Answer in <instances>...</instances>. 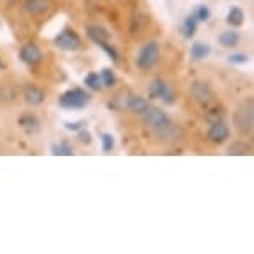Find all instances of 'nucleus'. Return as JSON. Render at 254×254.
I'll return each instance as SVG.
<instances>
[{
	"instance_id": "obj_4",
	"label": "nucleus",
	"mask_w": 254,
	"mask_h": 254,
	"mask_svg": "<svg viewBox=\"0 0 254 254\" xmlns=\"http://www.w3.org/2000/svg\"><path fill=\"white\" fill-rule=\"evenodd\" d=\"M90 103V95L81 88H71L59 98V105L65 110H81Z\"/></svg>"
},
{
	"instance_id": "obj_26",
	"label": "nucleus",
	"mask_w": 254,
	"mask_h": 254,
	"mask_svg": "<svg viewBox=\"0 0 254 254\" xmlns=\"http://www.w3.org/2000/svg\"><path fill=\"white\" fill-rule=\"evenodd\" d=\"M229 62H231V64H236V65H244L248 62V55H244V54L229 55Z\"/></svg>"
},
{
	"instance_id": "obj_13",
	"label": "nucleus",
	"mask_w": 254,
	"mask_h": 254,
	"mask_svg": "<svg viewBox=\"0 0 254 254\" xmlns=\"http://www.w3.org/2000/svg\"><path fill=\"white\" fill-rule=\"evenodd\" d=\"M127 107L130 108L133 113L143 115L148 108H150V103H148V100L143 98V97H131L130 100H128Z\"/></svg>"
},
{
	"instance_id": "obj_23",
	"label": "nucleus",
	"mask_w": 254,
	"mask_h": 254,
	"mask_svg": "<svg viewBox=\"0 0 254 254\" xmlns=\"http://www.w3.org/2000/svg\"><path fill=\"white\" fill-rule=\"evenodd\" d=\"M246 150H248V146L244 145L243 141H238V143H233V145L228 148L226 155H233V156L244 155V153H246Z\"/></svg>"
},
{
	"instance_id": "obj_6",
	"label": "nucleus",
	"mask_w": 254,
	"mask_h": 254,
	"mask_svg": "<svg viewBox=\"0 0 254 254\" xmlns=\"http://www.w3.org/2000/svg\"><path fill=\"white\" fill-rule=\"evenodd\" d=\"M150 97L153 98H160L168 105H173L175 103V93L173 90L168 87V83L165 80H153L150 83Z\"/></svg>"
},
{
	"instance_id": "obj_11",
	"label": "nucleus",
	"mask_w": 254,
	"mask_h": 254,
	"mask_svg": "<svg viewBox=\"0 0 254 254\" xmlns=\"http://www.w3.org/2000/svg\"><path fill=\"white\" fill-rule=\"evenodd\" d=\"M87 35L90 40H93L95 44H102V42H108L110 40V32L107 28L100 27V25H90L87 27Z\"/></svg>"
},
{
	"instance_id": "obj_24",
	"label": "nucleus",
	"mask_w": 254,
	"mask_h": 254,
	"mask_svg": "<svg viewBox=\"0 0 254 254\" xmlns=\"http://www.w3.org/2000/svg\"><path fill=\"white\" fill-rule=\"evenodd\" d=\"M98 45L102 47V50H103L105 54H107L113 62H118V52L115 50V47H113V45H110L108 42H102V44H98Z\"/></svg>"
},
{
	"instance_id": "obj_5",
	"label": "nucleus",
	"mask_w": 254,
	"mask_h": 254,
	"mask_svg": "<svg viewBox=\"0 0 254 254\" xmlns=\"http://www.w3.org/2000/svg\"><path fill=\"white\" fill-rule=\"evenodd\" d=\"M55 45L65 52H75L80 49L81 40L71 28H65L55 37Z\"/></svg>"
},
{
	"instance_id": "obj_21",
	"label": "nucleus",
	"mask_w": 254,
	"mask_h": 254,
	"mask_svg": "<svg viewBox=\"0 0 254 254\" xmlns=\"http://www.w3.org/2000/svg\"><path fill=\"white\" fill-rule=\"evenodd\" d=\"M100 78H102L103 87H108V88L113 87L115 81H117V76H115L113 70H110V68H103L102 70V75H100Z\"/></svg>"
},
{
	"instance_id": "obj_8",
	"label": "nucleus",
	"mask_w": 254,
	"mask_h": 254,
	"mask_svg": "<svg viewBox=\"0 0 254 254\" xmlns=\"http://www.w3.org/2000/svg\"><path fill=\"white\" fill-rule=\"evenodd\" d=\"M229 138V128L224 125L223 122H216L211 125V128L208 130V140L216 143V145H221Z\"/></svg>"
},
{
	"instance_id": "obj_2",
	"label": "nucleus",
	"mask_w": 254,
	"mask_h": 254,
	"mask_svg": "<svg viewBox=\"0 0 254 254\" xmlns=\"http://www.w3.org/2000/svg\"><path fill=\"white\" fill-rule=\"evenodd\" d=\"M233 123H234V128L246 135L253 130V123H254V105H253V100L249 98L246 102H243L239 107L236 108V112L233 115Z\"/></svg>"
},
{
	"instance_id": "obj_30",
	"label": "nucleus",
	"mask_w": 254,
	"mask_h": 254,
	"mask_svg": "<svg viewBox=\"0 0 254 254\" xmlns=\"http://www.w3.org/2000/svg\"><path fill=\"white\" fill-rule=\"evenodd\" d=\"M3 68V64H2V60H0V70H2Z\"/></svg>"
},
{
	"instance_id": "obj_29",
	"label": "nucleus",
	"mask_w": 254,
	"mask_h": 254,
	"mask_svg": "<svg viewBox=\"0 0 254 254\" xmlns=\"http://www.w3.org/2000/svg\"><path fill=\"white\" fill-rule=\"evenodd\" d=\"M78 140L81 143H85V145H90V143H92V135H90L88 130L81 128V130H78Z\"/></svg>"
},
{
	"instance_id": "obj_9",
	"label": "nucleus",
	"mask_w": 254,
	"mask_h": 254,
	"mask_svg": "<svg viewBox=\"0 0 254 254\" xmlns=\"http://www.w3.org/2000/svg\"><path fill=\"white\" fill-rule=\"evenodd\" d=\"M191 95H193L199 103H204V105L213 100V90H211L209 85L204 83V81H194V83L191 85Z\"/></svg>"
},
{
	"instance_id": "obj_18",
	"label": "nucleus",
	"mask_w": 254,
	"mask_h": 254,
	"mask_svg": "<svg viewBox=\"0 0 254 254\" xmlns=\"http://www.w3.org/2000/svg\"><path fill=\"white\" fill-rule=\"evenodd\" d=\"M228 23L233 27H241L244 23V12L239 7H233L228 13Z\"/></svg>"
},
{
	"instance_id": "obj_28",
	"label": "nucleus",
	"mask_w": 254,
	"mask_h": 254,
	"mask_svg": "<svg viewBox=\"0 0 254 254\" xmlns=\"http://www.w3.org/2000/svg\"><path fill=\"white\" fill-rule=\"evenodd\" d=\"M208 120L211 123L223 122V112L221 110H211V112L208 113Z\"/></svg>"
},
{
	"instance_id": "obj_12",
	"label": "nucleus",
	"mask_w": 254,
	"mask_h": 254,
	"mask_svg": "<svg viewBox=\"0 0 254 254\" xmlns=\"http://www.w3.org/2000/svg\"><path fill=\"white\" fill-rule=\"evenodd\" d=\"M209 54H211V47L206 44V42H194V44L191 45L190 55H191V59L196 62L206 59Z\"/></svg>"
},
{
	"instance_id": "obj_17",
	"label": "nucleus",
	"mask_w": 254,
	"mask_h": 254,
	"mask_svg": "<svg viewBox=\"0 0 254 254\" xmlns=\"http://www.w3.org/2000/svg\"><path fill=\"white\" fill-rule=\"evenodd\" d=\"M49 0H28L27 3V10L32 13V15H40L49 10Z\"/></svg>"
},
{
	"instance_id": "obj_3",
	"label": "nucleus",
	"mask_w": 254,
	"mask_h": 254,
	"mask_svg": "<svg viewBox=\"0 0 254 254\" xmlns=\"http://www.w3.org/2000/svg\"><path fill=\"white\" fill-rule=\"evenodd\" d=\"M160 62V47L155 42H148L143 45L136 57V66L143 71L155 68L156 64Z\"/></svg>"
},
{
	"instance_id": "obj_25",
	"label": "nucleus",
	"mask_w": 254,
	"mask_h": 254,
	"mask_svg": "<svg viewBox=\"0 0 254 254\" xmlns=\"http://www.w3.org/2000/svg\"><path fill=\"white\" fill-rule=\"evenodd\" d=\"M194 17L198 18V22H206V20H209V8L206 7V5H199L198 8H196Z\"/></svg>"
},
{
	"instance_id": "obj_19",
	"label": "nucleus",
	"mask_w": 254,
	"mask_h": 254,
	"mask_svg": "<svg viewBox=\"0 0 254 254\" xmlns=\"http://www.w3.org/2000/svg\"><path fill=\"white\" fill-rule=\"evenodd\" d=\"M52 153H54L55 156H71L73 155V146H71L66 140H64L60 145L52 146Z\"/></svg>"
},
{
	"instance_id": "obj_1",
	"label": "nucleus",
	"mask_w": 254,
	"mask_h": 254,
	"mask_svg": "<svg viewBox=\"0 0 254 254\" xmlns=\"http://www.w3.org/2000/svg\"><path fill=\"white\" fill-rule=\"evenodd\" d=\"M143 117V122L148 128H151L153 131L156 133L160 138H173L175 136V127H173V122L168 115L163 112L160 108H155V107H150L146 110L145 113L141 115Z\"/></svg>"
},
{
	"instance_id": "obj_27",
	"label": "nucleus",
	"mask_w": 254,
	"mask_h": 254,
	"mask_svg": "<svg viewBox=\"0 0 254 254\" xmlns=\"http://www.w3.org/2000/svg\"><path fill=\"white\" fill-rule=\"evenodd\" d=\"M85 123L83 120H80V122H68V123H65V128L66 130H70V131H78V130H81V128H85Z\"/></svg>"
},
{
	"instance_id": "obj_22",
	"label": "nucleus",
	"mask_w": 254,
	"mask_h": 254,
	"mask_svg": "<svg viewBox=\"0 0 254 254\" xmlns=\"http://www.w3.org/2000/svg\"><path fill=\"white\" fill-rule=\"evenodd\" d=\"M115 148V138L112 133H103L102 135V150L105 153H110Z\"/></svg>"
},
{
	"instance_id": "obj_16",
	"label": "nucleus",
	"mask_w": 254,
	"mask_h": 254,
	"mask_svg": "<svg viewBox=\"0 0 254 254\" xmlns=\"http://www.w3.org/2000/svg\"><path fill=\"white\" fill-rule=\"evenodd\" d=\"M219 44L223 47H226V49H233V47H236L239 44V35L238 32H233V30H228V32H223L221 35L218 37Z\"/></svg>"
},
{
	"instance_id": "obj_7",
	"label": "nucleus",
	"mask_w": 254,
	"mask_h": 254,
	"mask_svg": "<svg viewBox=\"0 0 254 254\" xmlns=\"http://www.w3.org/2000/svg\"><path fill=\"white\" fill-rule=\"evenodd\" d=\"M20 59L27 65H38L42 62V50L35 44H27L20 49Z\"/></svg>"
},
{
	"instance_id": "obj_14",
	"label": "nucleus",
	"mask_w": 254,
	"mask_h": 254,
	"mask_svg": "<svg viewBox=\"0 0 254 254\" xmlns=\"http://www.w3.org/2000/svg\"><path fill=\"white\" fill-rule=\"evenodd\" d=\"M18 125L27 131H37L38 128H40V122H38V118L32 113L22 115V117L18 118Z\"/></svg>"
},
{
	"instance_id": "obj_10",
	"label": "nucleus",
	"mask_w": 254,
	"mask_h": 254,
	"mask_svg": "<svg viewBox=\"0 0 254 254\" xmlns=\"http://www.w3.org/2000/svg\"><path fill=\"white\" fill-rule=\"evenodd\" d=\"M23 98H25L27 103L30 105H42L45 102V92L38 87H33V85H28V87L23 88Z\"/></svg>"
},
{
	"instance_id": "obj_20",
	"label": "nucleus",
	"mask_w": 254,
	"mask_h": 254,
	"mask_svg": "<svg viewBox=\"0 0 254 254\" xmlns=\"http://www.w3.org/2000/svg\"><path fill=\"white\" fill-rule=\"evenodd\" d=\"M85 85H87L90 90H95V92L102 90V87H103L102 78H100V75L97 71H90V73L85 76Z\"/></svg>"
},
{
	"instance_id": "obj_15",
	"label": "nucleus",
	"mask_w": 254,
	"mask_h": 254,
	"mask_svg": "<svg viewBox=\"0 0 254 254\" xmlns=\"http://www.w3.org/2000/svg\"><path fill=\"white\" fill-rule=\"evenodd\" d=\"M196 27H198V18L194 17V13H191L185 18L183 25H181V33H183L185 38H191L194 35L196 32Z\"/></svg>"
}]
</instances>
